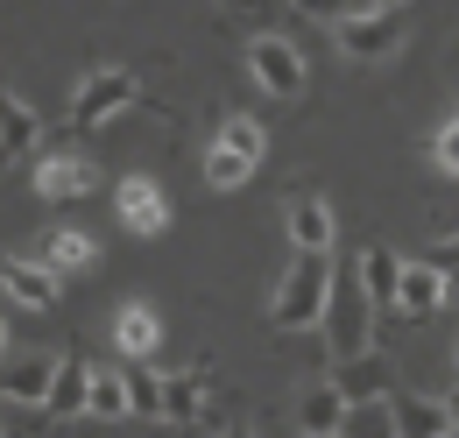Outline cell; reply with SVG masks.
<instances>
[{
	"instance_id": "1",
	"label": "cell",
	"mask_w": 459,
	"mask_h": 438,
	"mask_svg": "<svg viewBox=\"0 0 459 438\" xmlns=\"http://www.w3.org/2000/svg\"><path fill=\"white\" fill-rule=\"evenodd\" d=\"M333 283H340V262L333 255H318V248H297L290 255L283 283H276V297H269V326L276 332H304L325 319V304H333Z\"/></svg>"
},
{
	"instance_id": "2",
	"label": "cell",
	"mask_w": 459,
	"mask_h": 438,
	"mask_svg": "<svg viewBox=\"0 0 459 438\" xmlns=\"http://www.w3.org/2000/svg\"><path fill=\"white\" fill-rule=\"evenodd\" d=\"M375 319H382V304H375L368 276H360V262H346L340 283H333V304H325V319H318L333 368H340V361H360V354H375Z\"/></svg>"
},
{
	"instance_id": "3",
	"label": "cell",
	"mask_w": 459,
	"mask_h": 438,
	"mask_svg": "<svg viewBox=\"0 0 459 438\" xmlns=\"http://www.w3.org/2000/svg\"><path fill=\"white\" fill-rule=\"evenodd\" d=\"M134 107V71H120V64H100V71H85L78 78V92H71V127L78 135H92V127H107L114 113Z\"/></svg>"
},
{
	"instance_id": "4",
	"label": "cell",
	"mask_w": 459,
	"mask_h": 438,
	"mask_svg": "<svg viewBox=\"0 0 459 438\" xmlns=\"http://www.w3.org/2000/svg\"><path fill=\"white\" fill-rule=\"evenodd\" d=\"M247 78H255L269 100H297L311 71H304V50H297L290 36H255V43H247Z\"/></svg>"
},
{
	"instance_id": "5",
	"label": "cell",
	"mask_w": 459,
	"mask_h": 438,
	"mask_svg": "<svg viewBox=\"0 0 459 438\" xmlns=\"http://www.w3.org/2000/svg\"><path fill=\"white\" fill-rule=\"evenodd\" d=\"M333 36H340V50L353 57V64H382V57H396V50H403L396 7H360V14L333 22Z\"/></svg>"
},
{
	"instance_id": "6",
	"label": "cell",
	"mask_w": 459,
	"mask_h": 438,
	"mask_svg": "<svg viewBox=\"0 0 459 438\" xmlns=\"http://www.w3.org/2000/svg\"><path fill=\"white\" fill-rule=\"evenodd\" d=\"M114 213H120L127 233L156 241V233L170 226V198H163V184H156V177H120V184H114Z\"/></svg>"
},
{
	"instance_id": "7",
	"label": "cell",
	"mask_w": 459,
	"mask_h": 438,
	"mask_svg": "<svg viewBox=\"0 0 459 438\" xmlns=\"http://www.w3.org/2000/svg\"><path fill=\"white\" fill-rule=\"evenodd\" d=\"M92 184H100L92 156H71V149H43V156H36V198H50V206L85 198Z\"/></svg>"
},
{
	"instance_id": "8",
	"label": "cell",
	"mask_w": 459,
	"mask_h": 438,
	"mask_svg": "<svg viewBox=\"0 0 459 438\" xmlns=\"http://www.w3.org/2000/svg\"><path fill=\"white\" fill-rule=\"evenodd\" d=\"M57 368L64 354H22V346H7V368H0V389H7V403H50V389H57Z\"/></svg>"
},
{
	"instance_id": "9",
	"label": "cell",
	"mask_w": 459,
	"mask_h": 438,
	"mask_svg": "<svg viewBox=\"0 0 459 438\" xmlns=\"http://www.w3.org/2000/svg\"><path fill=\"white\" fill-rule=\"evenodd\" d=\"M0 283H7V304H14V311H50V304H57V269H43L36 255H7V262H0Z\"/></svg>"
},
{
	"instance_id": "10",
	"label": "cell",
	"mask_w": 459,
	"mask_h": 438,
	"mask_svg": "<svg viewBox=\"0 0 459 438\" xmlns=\"http://www.w3.org/2000/svg\"><path fill=\"white\" fill-rule=\"evenodd\" d=\"M114 346H120V361H149V354L163 346V319H156V304L127 297V304L114 311Z\"/></svg>"
},
{
	"instance_id": "11",
	"label": "cell",
	"mask_w": 459,
	"mask_h": 438,
	"mask_svg": "<svg viewBox=\"0 0 459 438\" xmlns=\"http://www.w3.org/2000/svg\"><path fill=\"white\" fill-rule=\"evenodd\" d=\"M346 389L325 375V382H311L304 396H297V425H304V438H340V425H346Z\"/></svg>"
},
{
	"instance_id": "12",
	"label": "cell",
	"mask_w": 459,
	"mask_h": 438,
	"mask_svg": "<svg viewBox=\"0 0 459 438\" xmlns=\"http://www.w3.org/2000/svg\"><path fill=\"white\" fill-rule=\"evenodd\" d=\"M283 219H290V248H318V255H333V233H340V219H333V206H325L318 191H297Z\"/></svg>"
},
{
	"instance_id": "13",
	"label": "cell",
	"mask_w": 459,
	"mask_h": 438,
	"mask_svg": "<svg viewBox=\"0 0 459 438\" xmlns=\"http://www.w3.org/2000/svg\"><path fill=\"white\" fill-rule=\"evenodd\" d=\"M36 262L57 276H85L92 262H100V241L92 233H78V226H50L43 241H36Z\"/></svg>"
},
{
	"instance_id": "14",
	"label": "cell",
	"mask_w": 459,
	"mask_h": 438,
	"mask_svg": "<svg viewBox=\"0 0 459 438\" xmlns=\"http://www.w3.org/2000/svg\"><path fill=\"white\" fill-rule=\"evenodd\" d=\"M453 297V283L431 269V262H403V290H396V319H431L438 304Z\"/></svg>"
},
{
	"instance_id": "15",
	"label": "cell",
	"mask_w": 459,
	"mask_h": 438,
	"mask_svg": "<svg viewBox=\"0 0 459 438\" xmlns=\"http://www.w3.org/2000/svg\"><path fill=\"white\" fill-rule=\"evenodd\" d=\"M396 425H403V438H453V403L446 396L396 389Z\"/></svg>"
},
{
	"instance_id": "16",
	"label": "cell",
	"mask_w": 459,
	"mask_h": 438,
	"mask_svg": "<svg viewBox=\"0 0 459 438\" xmlns=\"http://www.w3.org/2000/svg\"><path fill=\"white\" fill-rule=\"evenodd\" d=\"M36 142H43L36 107H29L22 92H7V100H0V156H7V163H22V156H36Z\"/></svg>"
},
{
	"instance_id": "17",
	"label": "cell",
	"mask_w": 459,
	"mask_h": 438,
	"mask_svg": "<svg viewBox=\"0 0 459 438\" xmlns=\"http://www.w3.org/2000/svg\"><path fill=\"white\" fill-rule=\"evenodd\" d=\"M85 403H92V361L85 354H64V368H57V389H50V417H85Z\"/></svg>"
},
{
	"instance_id": "18",
	"label": "cell",
	"mask_w": 459,
	"mask_h": 438,
	"mask_svg": "<svg viewBox=\"0 0 459 438\" xmlns=\"http://www.w3.org/2000/svg\"><path fill=\"white\" fill-rule=\"evenodd\" d=\"M333 382L346 389V403H368V396H396V389H389V361H382V354L340 361V368H333Z\"/></svg>"
},
{
	"instance_id": "19",
	"label": "cell",
	"mask_w": 459,
	"mask_h": 438,
	"mask_svg": "<svg viewBox=\"0 0 459 438\" xmlns=\"http://www.w3.org/2000/svg\"><path fill=\"white\" fill-rule=\"evenodd\" d=\"M85 417H134V389H127V368H92V403Z\"/></svg>"
},
{
	"instance_id": "20",
	"label": "cell",
	"mask_w": 459,
	"mask_h": 438,
	"mask_svg": "<svg viewBox=\"0 0 459 438\" xmlns=\"http://www.w3.org/2000/svg\"><path fill=\"white\" fill-rule=\"evenodd\" d=\"M340 438H403L396 396H368V403H353V410H346V425H340Z\"/></svg>"
},
{
	"instance_id": "21",
	"label": "cell",
	"mask_w": 459,
	"mask_h": 438,
	"mask_svg": "<svg viewBox=\"0 0 459 438\" xmlns=\"http://www.w3.org/2000/svg\"><path fill=\"white\" fill-rule=\"evenodd\" d=\"M360 276H368L375 304L396 311V290H403V255H396V248H360Z\"/></svg>"
},
{
	"instance_id": "22",
	"label": "cell",
	"mask_w": 459,
	"mask_h": 438,
	"mask_svg": "<svg viewBox=\"0 0 459 438\" xmlns=\"http://www.w3.org/2000/svg\"><path fill=\"white\" fill-rule=\"evenodd\" d=\"M198 410H205V375L198 368H184L163 382V425H198Z\"/></svg>"
},
{
	"instance_id": "23",
	"label": "cell",
	"mask_w": 459,
	"mask_h": 438,
	"mask_svg": "<svg viewBox=\"0 0 459 438\" xmlns=\"http://www.w3.org/2000/svg\"><path fill=\"white\" fill-rule=\"evenodd\" d=\"M255 170H262V163H255V156H240V149H227V142H212V149H205V184H212V191H240Z\"/></svg>"
},
{
	"instance_id": "24",
	"label": "cell",
	"mask_w": 459,
	"mask_h": 438,
	"mask_svg": "<svg viewBox=\"0 0 459 438\" xmlns=\"http://www.w3.org/2000/svg\"><path fill=\"white\" fill-rule=\"evenodd\" d=\"M220 142H227V149H240V156H255V163L269 156V127H262L255 113H227V120H220Z\"/></svg>"
},
{
	"instance_id": "25",
	"label": "cell",
	"mask_w": 459,
	"mask_h": 438,
	"mask_svg": "<svg viewBox=\"0 0 459 438\" xmlns=\"http://www.w3.org/2000/svg\"><path fill=\"white\" fill-rule=\"evenodd\" d=\"M120 368H127V389H134V410L142 417H163V382L170 375H156L149 361H120Z\"/></svg>"
},
{
	"instance_id": "26",
	"label": "cell",
	"mask_w": 459,
	"mask_h": 438,
	"mask_svg": "<svg viewBox=\"0 0 459 438\" xmlns=\"http://www.w3.org/2000/svg\"><path fill=\"white\" fill-rule=\"evenodd\" d=\"M431 163L446 170V177H459V113L438 120V135H431Z\"/></svg>"
},
{
	"instance_id": "27",
	"label": "cell",
	"mask_w": 459,
	"mask_h": 438,
	"mask_svg": "<svg viewBox=\"0 0 459 438\" xmlns=\"http://www.w3.org/2000/svg\"><path fill=\"white\" fill-rule=\"evenodd\" d=\"M297 14H311V22H346V14H360L368 0H290Z\"/></svg>"
},
{
	"instance_id": "28",
	"label": "cell",
	"mask_w": 459,
	"mask_h": 438,
	"mask_svg": "<svg viewBox=\"0 0 459 438\" xmlns=\"http://www.w3.org/2000/svg\"><path fill=\"white\" fill-rule=\"evenodd\" d=\"M424 262H431V269L446 276V283H453V297H459V233H446L438 248H424Z\"/></svg>"
},
{
	"instance_id": "29",
	"label": "cell",
	"mask_w": 459,
	"mask_h": 438,
	"mask_svg": "<svg viewBox=\"0 0 459 438\" xmlns=\"http://www.w3.org/2000/svg\"><path fill=\"white\" fill-rule=\"evenodd\" d=\"M368 7H403V0H368Z\"/></svg>"
},
{
	"instance_id": "30",
	"label": "cell",
	"mask_w": 459,
	"mask_h": 438,
	"mask_svg": "<svg viewBox=\"0 0 459 438\" xmlns=\"http://www.w3.org/2000/svg\"><path fill=\"white\" fill-rule=\"evenodd\" d=\"M453 375H459V354H453Z\"/></svg>"
}]
</instances>
